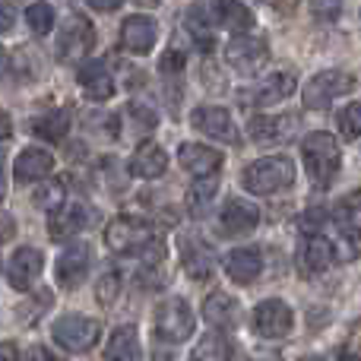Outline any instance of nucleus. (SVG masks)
<instances>
[{"label":"nucleus","instance_id":"obj_1","mask_svg":"<svg viewBox=\"0 0 361 361\" xmlns=\"http://www.w3.org/2000/svg\"><path fill=\"white\" fill-rule=\"evenodd\" d=\"M301 156H305V169L311 175V184L314 187H330L333 178L339 171V143L333 133H324V130H314L305 137L301 143Z\"/></svg>","mask_w":361,"mask_h":361},{"label":"nucleus","instance_id":"obj_2","mask_svg":"<svg viewBox=\"0 0 361 361\" xmlns=\"http://www.w3.org/2000/svg\"><path fill=\"white\" fill-rule=\"evenodd\" d=\"M295 180V165L286 156H269V159H257L247 169L241 171V184L244 190L257 193V197H267V193L286 190Z\"/></svg>","mask_w":361,"mask_h":361},{"label":"nucleus","instance_id":"obj_3","mask_svg":"<svg viewBox=\"0 0 361 361\" xmlns=\"http://www.w3.org/2000/svg\"><path fill=\"white\" fill-rule=\"evenodd\" d=\"M355 86L358 80L352 73H345V70H324V73L307 80V86L301 89V99H305V108L324 111V108H330L333 99L355 92Z\"/></svg>","mask_w":361,"mask_h":361},{"label":"nucleus","instance_id":"obj_4","mask_svg":"<svg viewBox=\"0 0 361 361\" xmlns=\"http://www.w3.org/2000/svg\"><path fill=\"white\" fill-rule=\"evenodd\" d=\"M51 336L61 349L67 352H89L102 336V324L92 317H82V314H63L54 320L51 326Z\"/></svg>","mask_w":361,"mask_h":361},{"label":"nucleus","instance_id":"obj_5","mask_svg":"<svg viewBox=\"0 0 361 361\" xmlns=\"http://www.w3.org/2000/svg\"><path fill=\"white\" fill-rule=\"evenodd\" d=\"M105 244L114 254H130V250L143 254L149 244H156V235H152L149 222H143V219L118 216L105 225Z\"/></svg>","mask_w":361,"mask_h":361},{"label":"nucleus","instance_id":"obj_6","mask_svg":"<svg viewBox=\"0 0 361 361\" xmlns=\"http://www.w3.org/2000/svg\"><path fill=\"white\" fill-rule=\"evenodd\" d=\"M95 48V29L82 13H70L67 23L61 29V38H57V61L63 63H80L89 51Z\"/></svg>","mask_w":361,"mask_h":361},{"label":"nucleus","instance_id":"obj_7","mask_svg":"<svg viewBox=\"0 0 361 361\" xmlns=\"http://www.w3.org/2000/svg\"><path fill=\"white\" fill-rule=\"evenodd\" d=\"M193 333V314L190 307H187L184 298H165L159 301L156 307V336L162 339V343H184V339H190Z\"/></svg>","mask_w":361,"mask_h":361},{"label":"nucleus","instance_id":"obj_8","mask_svg":"<svg viewBox=\"0 0 361 361\" xmlns=\"http://www.w3.org/2000/svg\"><path fill=\"white\" fill-rule=\"evenodd\" d=\"M298 89V80L288 70H279V73H269L267 80L254 82V86L241 89V105L250 108H263V105H276V102L288 99V95Z\"/></svg>","mask_w":361,"mask_h":361},{"label":"nucleus","instance_id":"obj_9","mask_svg":"<svg viewBox=\"0 0 361 361\" xmlns=\"http://www.w3.org/2000/svg\"><path fill=\"white\" fill-rule=\"evenodd\" d=\"M225 61H228L238 73H260L269 61V48L263 38L238 35L225 44Z\"/></svg>","mask_w":361,"mask_h":361},{"label":"nucleus","instance_id":"obj_10","mask_svg":"<svg viewBox=\"0 0 361 361\" xmlns=\"http://www.w3.org/2000/svg\"><path fill=\"white\" fill-rule=\"evenodd\" d=\"M292 324H295L292 307H288L286 301H279V298H267V301H260V305L254 307V330H257V336H263V339L288 336Z\"/></svg>","mask_w":361,"mask_h":361},{"label":"nucleus","instance_id":"obj_11","mask_svg":"<svg viewBox=\"0 0 361 361\" xmlns=\"http://www.w3.org/2000/svg\"><path fill=\"white\" fill-rule=\"evenodd\" d=\"M156 38H159V29H156V19L149 16H127L124 25H121V51L133 57H146L152 48H156Z\"/></svg>","mask_w":361,"mask_h":361},{"label":"nucleus","instance_id":"obj_12","mask_svg":"<svg viewBox=\"0 0 361 361\" xmlns=\"http://www.w3.org/2000/svg\"><path fill=\"white\" fill-rule=\"evenodd\" d=\"M190 124L193 130L206 133V137L219 140V143H238V130H235V121L225 108L219 105H203V108H193L190 114Z\"/></svg>","mask_w":361,"mask_h":361},{"label":"nucleus","instance_id":"obj_13","mask_svg":"<svg viewBox=\"0 0 361 361\" xmlns=\"http://www.w3.org/2000/svg\"><path fill=\"white\" fill-rule=\"evenodd\" d=\"M89 267H92V250L86 244H73L67 247L61 257H57V286L73 292V288L82 286V279L89 276Z\"/></svg>","mask_w":361,"mask_h":361},{"label":"nucleus","instance_id":"obj_14","mask_svg":"<svg viewBox=\"0 0 361 361\" xmlns=\"http://www.w3.org/2000/svg\"><path fill=\"white\" fill-rule=\"evenodd\" d=\"M178 162L184 171H190L193 180L200 178H212L219 169H222L225 156L219 149H212V146H203V143H180L178 149Z\"/></svg>","mask_w":361,"mask_h":361},{"label":"nucleus","instance_id":"obj_15","mask_svg":"<svg viewBox=\"0 0 361 361\" xmlns=\"http://www.w3.org/2000/svg\"><path fill=\"white\" fill-rule=\"evenodd\" d=\"M295 127H298L295 114H257V118H250L247 133L254 143L267 146V143H286L295 133Z\"/></svg>","mask_w":361,"mask_h":361},{"label":"nucleus","instance_id":"obj_16","mask_svg":"<svg viewBox=\"0 0 361 361\" xmlns=\"http://www.w3.org/2000/svg\"><path fill=\"white\" fill-rule=\"evenodd\" d=\"M44 269V254L35 247H16L10 257V286L16 292H29Z\"/></svg>","mask_w":361,"mask_h":361},{"label":"nucleus","instance_id":"obj_17","mask_svg":"<svg viewBox=\"0 0 361 361\" xmlns=\"http://www.w3.org/2000/svg\"><path fill=\"white\" fill-rule=\"evenodd\" d=\"M219 225H222V235L235 238V235H247L260 225V209L247 200H228L222 206V216H219Z\"/></svg>","mask_w":361,"mask_h":361},{"label":"nucleus","instance_id":"obj_18","mask_svg":"<svg viewBox=\"0 0 361 361\" xmlns=\"http://www.w3.org/2000/svg\"><path fill=\"white\" fill-rule=\"evenodd\" d=\"M336 244H330L324 235L320 238H305V244L298 247V269L301 273H324L336 263Z\"/></svg>","mask_w":361,"mask_h":361},{"label":"nucleus","instance_id":"obj_19","mask_svg":"<svg viewBox=\"0 0 361 361\" xmlns=\"http://www.w3.org/2000/svg\"><path fill=\"white\" fill-rule=\"evenodd\" d=\"M54 171V156L48 149H38V146H29L16 156V165H13V175H16L19 184H29V180H48V175Z\"/></svg>","mask_w":361,"mask_h":361},{"label":"nucleus","instance_id":"obj_20","mask_svg":"<svg viewBox=\"0 0 361 361\" xmlns=\"http://www.w3.org/2000/svg\"><path fill=\"white\" fill-rule=\"evenodd\" d=\"M225 273L235 279L238 286H250L257 276L263 273V254L260 247H238L225 257Z\"/></svg>","mask_w":361,"mask_h":361},{"label":"nucleus","instance_id":"obj_21","mask_svg":"<svg viewBox=\"0 0 361 361\" xmlns=\"http://www.w3.org/2000/svg\"><path fill=\"white\" fill-rule=\"evenodd\" d=\"M127 169H130L133 178L156 180V178L165 175V169H169V156H165V149H162L159 143H143V146H140V149L130 156Z\"/></svg>","mask_w":361,"mask_h":361},{"label":"nucleus","instance_id":"obj_22","mask_svg":"<svg viewBox=\"0 0 361 361\" xmlns=\"http://www.w3.org/2000/svg\"><path fill=\"white\" fill-rule=\"evenodd\" d=\"M86 222H89V209L82 203L70 200V203H63L61 209H54L48 216V231L54 241H63V238L76 235L80 228H86Z\"/></svg>","mask_w":361,"mask_h":361},{"label":"nucleus","instance_id":"obj_23","mask_svg":"<svg viewBox=\"0 0 361 361\" xmlns=\"http://www.w3.org/2000/svg\"><path fill=\"white\" fill-rule=\"evenodd\" d=\"M80 86L92 102H108L114 95V76L108 73L105 61H92L80 67Z\"/></svg>","mask_w":361,"mask_h":361},{"label":"nucleus","instance_id":"obj_24","mask_svg":"<svg viewBox=\"0 0 361 361\" xmlns=\"http://www.w3.org/2000/svg\"><path fill=\"white\" fill-rule=\"evenodd\" d=\"M180 263L190 279H206L212 273V254L197 235H180Z\"/></svg>","mask_w":361,"mask_h":361},{"label":"nucleus","instance_id":"obj_25","mask_svg":"<svg viewBox=\"0 0 361 361\" xmlns=\"http://www.w3.org/2000/svg\"><path fill=\"white\" fill-rule=\"evenodd\" d=\"M209 16H212V25L235 32V38L244 35L254 25V13L244 4H216V6H209Z\"/></svg>","mask_w":361,"mask_h":361},{"label":"nucleus","instance_id":"obj_26","mask_svg":"<svg viewBox=\"0 0 361 361\" xmlns=\"http://www.w3.org/2000/svg\"><path fill=\"white\" fill-rule=\"evenodd\" d=\"M105 361H143V352H140V336L137 326H118L108 339L105 349Z\"/></svg>","mask_w":361,"mask_h":361},{"label":"nucleus","instance_id":"obj_27","mask_svg":"<svg viewBox=\"0 0 361 361\" xmlns=\"http://www.w3.org/2000/svg\"><path fill=\"white\" fill-rule=\"evenodd\" d=\"M29 130L35 133V137L48 140V143H61V140L70 133V114L67 111H48V114H42V118H32Z\"/></svg>","mask_w":361,"mask_h":361},{"label":"nucleus","instance_id":"obj_28","mask_svg":"<svg viewBox=\"0 0 361 361\" xmlns=\"http://www.w3.org/2000/svg\"><path fill=\"white\" fill-rule=\"evenodd\" d=\"M203 317L216 326H228L238 320V301L225 292H212L209 298L203 301Z\"/></svg>","mask_w":361,"mask_h":361},{"label":"nucleus","instance_id":"obj_29","mask_svg":"<svg viewBox=\"0 0 361 361\" xmlns=\"http://www.w3.org/2000/svg\"><path fill=\"white\" fill-rule=\"evenodd\" d=\"M190 361H231V339L225 333L212 330L197 343Z\"/></svg>","mask_w":361,"mask_h":361},{"label":"nucleus","instance_id":"obj_30","mask_svg":"<svg viewBox=\"0 0 361 361\" xmlns=\"http://www.w3.org/2000/svg\"><path fill=\"white\" fill-rule=\"evenodd\" d=\"M336 222L343 225V231H352V235H361V190H352L339 200L336 206Z\"/></svg>","mask_w":361,"mask_h":361},{"label":"nucleus","instance_id":"obj_31","mask_svg":"<svg viewBox=\"0 0 361 361\" xmlns=\"http://www.w3.org/2000/svg\"><path fill=\"white\" fill-rule=\"evenodd\" d=\"M67 203V184L57 178H48L42 180V187L35 190V206H44V209H61V206Z\"/></svg>","mask_w":361,"mask_h":361},{"label":"nucleus","instance_id":"obj_32","mask_svg":"<svg viewBox=\"0 0 361 361\" xmlns=\"http://www.w3.org/2000/svg\"><path fill=\"white\" fill-rule=\"evenodd\" d=\"M25 23L35 35H48L54 29V6L51 4H29L25 6Z\"/></svg>","mask_w":361,"mask_h":361},{"label":"nucleus","instance_id":"obj_33","mask_svg":"<svg viewBox=\"0 0 361 361\" xmlns=\"http://www.w3.org/2000/svg\"><path fill=\"white\" fill-rule=\"evenodd\" d=\"M219 193V175L212 178H200L193 180V187L187 190V200H190V209L197 206V209H203V206H209V200Z\"/></svg>","mask_w":361,"mask_h":361},{"label":"nucleus","instance_id":"obj_34","mask_svg":"<svg viewBox=\"0 0 361 361\" xmlns=\"http://www.w3.org/2000/svg\"><path fill=\"white\" fill-rule=\"evenodd\" d=\"M336 124H339V133H343L345 140L361 137V102H352V105H345L343 111H339Z\"/></svg>","mask_w":361,"mask_h":361},{"label":"nucleus","instance_id":"obj_35","mask_svg":"<svg viewBox=\"0 0 361 361\" xmlns=\"http://www.w3.org/2000/svg\"><path fill=\"white\" fill-rule=\"evenodd\" d=\"M95 295H99L102 305H114L121 295V273H105L95 282Z\"/></svg>","mask_w":361,"mask_h":361},{"label":"nucleus","instance_id":"obj_36","mask_svg":"<svg viewBox=\"0 0 361 361\" xmlns=\"http://www.w3.org/2000/svg\"><path fill=\"white\" fill-rule=\"evenodd\" d=\"M330 222V212L326 209H311V212H305V216H301V231H305L307 238H320V228H324V225Z\"/></svg>","mask_w":361,"mask_h":361},{"label":"nucleus","instance_id":"obj_37","mask_svg":"<svg viewBox=\"0 0 361 361\" xmlns=\"http://www.w3.org/2000/svg\"><path fill=\"white\" fill-rule=\"evenodd\" d=\"M159 70H162L165 76H178L180 70H184V54H180V51H169V54L162 57V63H159Z\"/></svg>","mask_w":361,"mask_h":361},{"label":"nucleus","instance_id":"obj_38","mask_svg":"<svg viewBox=\"0 0 361 361\" xmlns=\"http://www.w3.org/2000/svg\"><path fill=\"white\" fill-rule=\"evenodd\" d=\"M130 114L140 121V127H143V130H152V127H156V114H152L146 105H140V102H133V105H130Z\"/></svg>","mask_w":361,"mask_h":361},{"label":"nucleus","instance_id":"obj_39","mask_svg":"<svg viewBox=\"0 0 361 361\" xmlns=\"http://www.w3.org/2000/svg\"><path fill=\"white\" fill-rule=\"evenodd\" d=\"M13 23H16V6L0 4V32H10Z\"/></svg>","mask_w":361,"mask_h":361},{"label":"nucleus","instance_id":"obj_40","mask_svg":"<svg viewBox=\"0 0 361 361\" xmlns=\"http://www.w3.org/2000/svg\"><path fill=\"white\" fill-rule=\"evenodd\" d=\"M23 361H54V355H51L44 345H29V349L23 352Z\"/></svg>","mask_w":361,"mask_h":361},{"label":"nucleus","instance_id":"obj_41","mask_svg":"<svg viewBox=\"0 0 361 361\" xmlns=\"http://www.w3.org/2000/svg\"><path fill=\"white\" fill-rule=\"evenodd\" d=\"M311 10L317 13V16H330V19H333V16L339 13V4H314Z\"/></svg>","mask_w":361,"mask_h":361},{"label":"nucleus","instance_id":"obj_42","mask_svg":"<svg viewBox=\"0 0 361 361\" xmlns=\"http://www.w3.org/2000/svg\"><path fill=\"white\" fill-rule=\"evenodd\" d=\"M0 361H16V345H13V343H0Z\"/></svg>","mask_w":361,"mask_h":361},{"label":"nucleus","instance_id":"obj_43","mask_svg":"<svg viewBox=\"0 0 361 361\" xmlns=\"http://www.w3.org/2000/svg\"><path fill=\"white\" fill-rule=\"evenodd\" d=\"M6 67H10V54H6V48L0 44V80L6 76Z\"/></svg>","mask_w":361,"mask_h":361},{"label":"nucleus","instance_id":"obj_44","mask_svg":"<svg viewBox=\"0 0 361 361\" xmlns=\"http://www.w3.org/2000/svg\"><path fill=\"white\" fill-rule=\"evenodd\" d=\"M121 4H92V10H99V13H111V10H118Z\"/></svg>","mask_w":361,"mask_h":361},{"label":"nucleus","instance_id":"obj_45","mask_svg":"<svg viewBox=\"0 0 361 361\" xmlns=\"http://www.w3.org/2000/svg\"><path fill=\"white\" fill-rule=\"evenodd\" d=\"M336 361H361V358L355 355V352H339V355H336Z\"/></svg>","mask_w":361,"mask_h":361},{"label":"nucleus","instance_id":"obj_46","mask_svg":"<svg viewBox=\"0 0 361 361\" xmlns=\"http://www.w3.org/2000/svg\"><path fill=\"white\" fill-rule=\"evenodd\" d=\"M4 193H6V178H4V165H0V200H4Z\"/></svg>","mask_w":361,"mask_h":361},{"label":"nucleus","instance_id":"obj_47","mask_svg":"<svg viewBox=\"0 0 361 361\" xmlns=\"http://www.w3.org/2000/svg\"><path fill=\"white\" fill-rule=\"evenodd\" d=\"M247 361H279L276 355H263V358H247Z\"/></svg>","mask_w":361,"mask_h":361},{"label":"nucleus","instance_id":"obj_48","mask_svg":"<svg viewBox=\"0 0 361 361\" xmlns=\"http://www.w3.org/2000/svg\"><path fill=\"white\" fill-rule=\"evenodd\" d=\"M298 361H320V358H314V355H307V358H298Z\"/></svg>","mask_w":361,"mask_h":361}]
</instances>
